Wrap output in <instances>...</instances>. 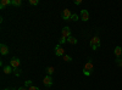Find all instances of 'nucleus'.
<instances>
[{"label":"nucleus","instance_id":"1a4fd4ad","mask_svg":"<svg viewBox=\"0 0 122 90\" xmlns=\"http://www.w3.org/2000/svg\"><path fill=\"white\" fill-rule=\"evenodd\" d=\"M0 52H1V55H7L9 54V46L6 44H0Z\"/></svg>","mask_w":122,"mask_h":90},{"label":"nucleus","instance_id":"a878e982","mask_svg":"<svg viewBox=\"0 0 122 90\" xmlns=\"http://www.w3.org/2000/svg\"><path fill=\"white\" fill-rule=\"evenodd\" d=\"M90 47H92V49H93V50H98V46H95V45H92Z\"/></svg>","mask_w":122,"mask_h":90},{"label":"nucleus","instance_id":"f03ea898","mask_svg":"<svg viewBox=\"0 0 122 90\" xmlns=\"http://www.w3.org/2000/svg\"><path fill=\"white\" fill-rule=\"evenodd\" d=\"M71 16H72V12H71L70 9H65V10H62V12H61V17H62V19H65V21H70Z\"/></svg>","mask_w":122,"mask_h":90},{"label":"nucleus","instance_id":"4468645a","mask_svg":"<svg viewBox=\"0 0 122 90\" xmlns=\"http://www.w3.org/2000/svg\"><path fill=\"white\" fill-rule=\"evenodd\" d=\"M45 71H46V74H48V76H51V74L55 72V68L51 67V66H49V67L45 68Z\"/></svg>","mask_w":122,"mask_h":90},{"label":"nucleus","instance_id":"4be33fe9","mask_svg":"<svg viewBox=\"0 0 122 90\" xmlns=\"http://www.w3.org/2000/svg\"><path fill=\"white\" fill-rule=\"evenodd\" d=\"M116 63H117L120 67H122V58H116Z\"/></svg>","mask_w":122,"mask_h":90},{"label":"nucleus","instance_id":"aec40b11","mask_svg":"<svg viewBox=\"0 0 122 90\" xmlns=\"http://www.w3.org/2000/svg\"><path fill=\"white\" fill-rule=\"evenodd\" d=\"M29 4L30 5H38L39 4V0H29Z\"/></svg>","mask_w":122,"mask_h":90},{"label":"nucleus","instance_id":"a211bd4d","mask_svg":"<svg viewBox=\"0 0 122 90\" xmlns=\"http://www.w3.org/2000/svg\"><path fill=\"white\" fill-rule=\"evenodd\" d=\"M14 74L15 76H20L21 74V69L20 68H14Z\"/></svg>","mask_w":122,"mask_h":90},{"label":"nucleus","instance_id":"9d476101","mask_svg":"<svg viewBox=\"0 0 122 90\" xmlns=\"http://www.w3.org/2000/svg\"><path fill=\"white\" fill-rule=\"evenodd\" d=\"M114 54L116 57H122V47L121 46H116L114 50Z\"/></svg>","mask_w":122,"mask_h":90},{"label":"nucleus","instance_id":"b1692460","mask_svg":"<svg viewBox=\"0 0 122 90\" xmlns=\"http://www.w3.org/2000/svg\"><path fill=\"white\" fill-rule=\"evenodd\" d=\"M82 4V0H75V5H81Z\"/></svg>","mask_w":122,"mask_h":90},{"label":"nucleus","instance_id":"f3484780","mask_svg":"<svg viewBox=\"0 0 122 90\" xmlns=\"http://www.w3.org/2000/svg\"><path fill=\"white\" fill-rule=\"evenodd\" d=\"M62 57H64V61H66V62H71V61H72V57H71L70 55H64Z\"/></svg>","mask_w":122,"mask_h":90},{"label":"nucleus","instance_id":"393cba45","mask_svg":"<svg viewBox=\"0 0 122 90\" xmlns=\"http://www.w3.org/2000/svg\"><path fill=\"white\" fill-rule=\"evenodd\" d=\"M17 90H28V88H26V86H22V88H18Z\"/></svg>","mask_w":122,"mask_h":90},{"label":"nucleus","instance_id":"bb28decb","mask_svg":"<svg viewBox=\"0 0 122 90\" xmlns=\"http://www.w3.org/2000/svg\"><path fill=\"white\" fill-rule=\"evenodd\" d=\"M3 90H10V89H7V88H5V89H3Z\"/></svg>","mask_w":122,"mask_h":90},{"label":"nucleus","instance_id":"6ab92c4d","mask_svg":"<svg viewBox=\"0 0 122 90\" xmlns=\"http://www.w3.org/2000/svg\"><path fill=\"white\" fill-rule=\"evenodd\" d=\"M25 86H26V88L32 86V81H26V82H25Z\"/></svg>","mask_w":122,"mask_h":90},{"label":"nucleus","instance_id":"39448f33","mask_svg":"<svg viewBox=\"0 0 122 90\" xmlns=\"http://www.w3.org/2000/svg\"><path fill=\"white\" fill-rule=\"evenodd\" d=\"M81 19H82V21H84V22H87L88 19H89V12H88V10H81Z\"/></svg>","mask_w":122,"mask_h":90},{"label":"nucleus","instance_id":"0eeeda50","mask_svg":"<svg viewBox=\"0 0 122 90\" xmlns=\"http://www.w3.org/2000/svg\"><path fill=\"white\" fill-rule=\"evenodd\" d=\"M61 37H64V38H68L71 37V28L70 27H64L62 28V32H61Z\"/></svg>","mask_w":122,"mask_h":90},{"label":"nucleus","instance_id":"f8f14e48","mask_svg":"<svg viewBox=\"0 0 122 90\" xmlns=\"http://www.w3.org/2000/svg\"><path fill=\"white\" fill-rule=\"evenodd\" d=\"M10 4H11V0H1L0 1V9H4L5 6H7Z\"/></svg>","mask_w":122,"mask_h":90},{"label":"nucleus","instance_id":"f257e3e1","mask_svg":"<svg viewBox=\"0 0 122 90\" xmlns=\"http://www.w3.org/2000/svg\"><path fill=\"white\" fill-rule=\"evenodd\" d=\"M93 68H94V66H93V62H92V58H89V60H88V62L84 65L83 74H84V76H90L92 72H93Z\"/></svg>","mask_w":122,"mask_h":90},{"label":"nucleus","instance_id":"6e6552de","mask_svg":"<svg viewBox=\"0 0 122 90\" xmlns=\"http://www.w3.org/2000/svg\"><path fill=\"white\" fill-rule=\"evenodd\" d=\"M92 45H95V46H100L101 45V42H100V39H99V37H93L90 39V46Z\"/></svg>","mask_w":122,"mask_h":90},{"label":"nucleus","instance_id":"9b49d317","mask_svg":"<svg viewBox=\"0 0 122 90\" xmlns=\"http://www.w3.org/2000/svg\"><path fill=\"white\" fill-rule=\"evenodd\" d=\"M3 72H4L5 74H10V73L14 72V68H12L11 66H5V67L3 68Z\"/></svg>","mask_w":122,"mask_h":90},{"label":"nucleus","instance_id":"2eb2a0df","mask_svg":"<svg viewBox=\"0 0 122 90\" xmlns=\"http://www.w3.org/2000/svg\"><path fill=\"white\" fill-rule=\"evenodd\" d=\"M21 4H22L21 0H11V5H14V6H20Z\"/></svg>","mask_w":122,"mask_h":90},{"label":"nucleus","instance_id":"412c9836","mask_svg":"<svg viewBox=\"0 0 122 90\" xmlns=\"http://www.w3.org/2000/svg\"><path fill=\"white\" fill-rule=\"evenodd\" d=\"M65 42H67V39H66V38H64V37H61V38H60V40H59V44L61 45V44H64Z\"/></svg>","mask_w":122,"mask_h":90},{"label":"nucleus","instance_id":"20e7f679","mask_svg":"<svg viewBox=\"0 0 122 90\" xmlns=\"http://www.w3.org/2000/svg\"><path fill=\"white\" fill-rule=\"evenodd\" d=\"M55 55H56V56H64V55H65V49L61 46L60 44H57V45L55 46Z\"/></svg>","mask_w":122,"mask_h":90},{"label":"nucleus","instance_id":"423d86ee","mask_svg":"<svg viewBox=\"0 0 122 90\" xmlns=\"http://www.w3.org/2000/svg\"><path fill=\"white\" fill-rule=\"evenodd\" d=\"M43 84L46 85V86H51L53 85V78H51V76H45L43 78Z\"/></svg>","mask_w":122,"mask_h":90},{"label":"nucleus","instance_id":"7ed1b4c3","mask_svg":"<svg viewBox=\"0 0 122 90\" xmlns=\"http://www.w3.org/2000/svg\"><path fill=\"white\" fill-rule=\"evenodd\" d=\"M20 65H21V61H20V58L14 56L11 60H10V66H11L12 68H18Z\"/></svg>","mask_w":122,"mask_h":90},{"label":"nucleus","instance_id":"ddd939ff","mask_svg":"<svg viewBox=\"0 0 122 90\" xmlns=\"http://www.w3.org/2000/svg\"><path fill=\"white\" fill-rule=\"evenodd\" d=\"M77 39L75 38V37H72V35H71V37H68L67 38V43H70V44H72V45H75V44H77Z\"/></svg>","mask_w":122,"mask_h":90},{"label":"nucleus","instance_id":"dca6fc26","mask_svg":"<svg viewBox=\"0 0 122 90\" xmlns=\"http://www.w3.org/2000/svg\"><path fill=\"white\" fill-rule=\"evenodd\" d=\"M78 18H79V16L77 14H72V16H71V18H70V21H78Z\"/></svg>","mask_w":122,"mask_h":90},{"label":"nucleus","instance_id":"5701e85b","mask_svg":"<svg viewBox=\"0 0 122 90\" xmlns=\"http://www.w3.org/2000/svg\"><path fill=\"white\" fill-rule=\"evenodd\" d=\"M28 90H39V88H37V86L32 85V86H29V88H28Z\"/></svg>","mask_w":122,"mask_h":90}]
</instances>
